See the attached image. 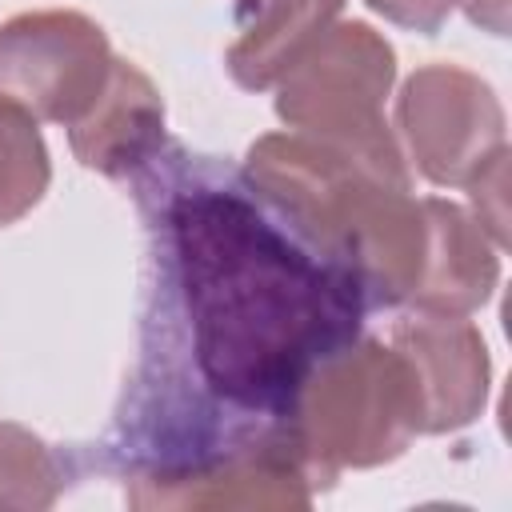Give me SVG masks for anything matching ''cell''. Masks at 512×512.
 Returning <instances> with one entry per match:
<instances>
[{"instance_id":"6da1fadb","label":"cell","mask_w":512,"mask_h":512,"mask_svg":"<svg viewBox=\"0 0 512 512\" xmlns=\"http://www.w3.org/2000/svg\"><path fill=\"white\" fill-rule=\"evenodd\" d=\"M128 180L144 224L140 348L100 460L144 508L224 460L296 444L300 388L372 308L244 168L164 140Z\"/></svg>"},{"instance_id":"7a4b0ae2","label":"cell","mask_w":512,"mask_h":512,"mask_svg":"<svg viewBox=\"0 0 512 512\" xmlns=\"http://www.w3.org/2000/svg\"><path fill=\"white\" fill-rule=\"evenodd\" d=\"M416 432L412 372L380 340H352L328 356L292 408V440L316 484H332L348 464L372 468L400 456Z\"/></svg>"},{"instance_id":"3957f363","label":"cell","mask_w":512,"mask_h":512,"mask_svg":"<svg viewBox=\"0 0 512 512\" xmlns=\"http://www.w3.org/2000/svg\"><path fill=\"white\" fill-rule=\"evenodd\" d=\"M392 76L396 56L384 36L360 20L336 24L280 76L276 112L300 136L408 184L404 156L380 112Z\"/></svg>"},{"instance_id":"277c9868","label":"cell","mask_w":512,"mask_h":512,"mask_svg":"<svg viewBox=\"0 0 512 512\" xmlns=\"http://www.w3.org/2000/svg\"><path fill=\"white\" fill-rule=\"evenodd\" d=\"M104 28L80 12H28L0 28V104L72 128L112 72Z\"/></svg>"},{"instance_id":"5b68a950","label":"cell","mask_w":512,"mask_h":512,"mask_svg":"<svg viewBox=\"0 0 512 512\" xmlns=\"http://www.w3.org/2000/svg\"><path fill=\"white\" fill-rule=\"evenodd\" d=\"M396 116L432 184H468L504 148V112L492 88L456 64H428L408 76Z\"/></svg>"},{"instance_id":"8992f818","label":"cell","mask_w":512,"mask_h":512,"mask_svg":"<svg viewBox=\"0 0 512 512\" xmlns=\"http://www.w3.org/2000/svg\"><path fill=\"white\" fill-rule=\"evenodd\" d=\"M392 348L412 372L420 432H452L476 420L488 396V348L464 316L416 308L392 328Z\"/></svg>"},{"instance_id":"52a82bcc","label":"cell","mask_w":512,"mask_h":512,"mask_svg":"<svg viewBox=\"0 0 512 512\" xmlns=\"http://www.w3.org/2000/svg\"><path fill=\"white\" fill-rule=\"evenodd\" d=\"M164 144V104L156 84L132 64L112 60L96 104L72 124V152L104 176H132Z\"/></svg>"},{"instance_id":"ba28073f","label":"cell","mask_w":512,"mask_h":512,"mask_svg":"<svg viewBox=\"0 0 512 512\" xmlns=\"http://www.w3.org/2000/svg\"><path fill=\"white\" fill-rule=\"evenodd\" d=\"M500 276V260L488 244V232L456 204L424 196V264L412 308L468 316L480 308Z\"/></svg>"},{"instance_id":"9c48e42d","label":"cell","mask_w":512,"mask_h":512,"mask_svg":"<svg viewBox=\"0 0 512 512\" xmlns=\"http://www.w3.org/2000/svg\"><path fill=\"white\" fill-rule=\"evenodd\" d=\"M344 0H240L228 72L240 88L276 84L336 20Z\"/></svg>"},{"instance_id":"30bf717a","label":"cell","mask_w":512,"mask_h":512,"mask_svg":"<svg viewBox=\"0 0 512 512\" xmlns=\"http://www.w3.org/2000/svg\"><path fill=\"white\" fill-rule=\"evenodd\" d=\"M48 176V148L36 132V120L0 104V228L40 204Z\"/></svg>"},{"instance_id":"8fae6325","label":"cell","mask_w":512,"mask_h":512,"mask_svg":"<svg viewBox=\"0 0 512 512\" xmlns=\"http://www.w3.org/2000/svg\"><path fill=\"white\" fill-rule=\"evenodd\" d=\"M60 484L64 460L28 428L0 424V508H44Z\"/></svg>"},{"instance_id":"7c38bea8","label":"cell","mask_w":512,"mask_h":512,"mask_svg":"<svg viewBox=\"0 0 512 512\" xmlns=\"http://www.w3.org/2000/svg\"><path fill=\"white\" fill-rule=\"evenodd\" d=\"M380 16H388L392 24H400V28H412V32H436L444 20H448V12H452V4L456 0H368Z\"/></svg>"},{"instance_id":"4fadbf2b","label":"cell","mask_w":512,"mask_h":512,"mask_svg":"<svg viewBox=\"0 0 512 512\" xmlns=\"http://www.w3.org/2000/svg\"><path fill=\"white\" fill-rule=\"evenodd\" d=\"M464 12L472 24L504 36L508 32V0H464Z\"/></svg>"}]
</instances>
